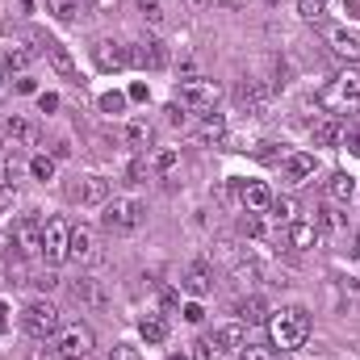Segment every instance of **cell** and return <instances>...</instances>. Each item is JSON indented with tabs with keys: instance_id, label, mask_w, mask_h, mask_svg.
<instances>
[{
	"instance_id": "6da1fadb",
	"label": "cell",
	"mask_w": 360,
	"mask_h": 360,
	"mask_svg": "<svg viewBox=\"0 0 360 360\" xmlns=\"http://www.w3.org/2000/svg\"><path fill=\"white\" fill-rule=\"evenodd\" d=\"M269 331H272V348L281 352H293L310 340V310L306 306H285L269 319Z\"/></svg>"
},
{
	"instance_id": "7a4b0ae2",
	"label": "cell",
	"mask_w": 360,
	"mask_h": 360,
	"mask_svg": "<svg viewBox=\"0 0 360 360\" xmlns=\"http://www.w3.org/2000/svg\"><path fill=\"white\" fill-rule=\"evenodd\" d=\"M319 105L331 113V117H344V113H352L360 105V72H340V76H331L323 89H319Z\"/></svg>"
},
{
	"instance_id": "3957f363",
	"label": "cell",
	"mask_w": 360,
	"mask_h": 360,
	"mask_svg": "<svg viewBox=\"0 0 360 360\" xmlns=\"http://www.w3.org/2000/svg\"><path fill=\"white\" fill-rule=\"evenodd\" d=\"M143 218H147V201H139V197H109V201L101 205V226L113 231V235L139 231Z\"/></svg>"
},
{
	"instance_id": "277c9868",
	"label": "cell",
	"mask_w": 360,
	"mask_h": 360,
	"mask_svg": "<svg viewBox=\"0 0 360 360\" xmlns=\"http://www.w3.org/2000/svg\"><path fill=\"white\" fill-rule=\"evenodd\" d=\"M59 327H63V314H59L46 297L25 302V310H21V331H25L30 340L46 344V340H55V331H59Z\"/></svg>"
},
{
	"instance_id": "5b68a950",
	"label": "cell",
	"mask_w": 360,
	"mask_h": 360,
	"mask_svg": "<svg viewBox=\"0 0 360 360\" xmlns=\"http://www.w3.org/2000/svg\"><path fill=\"white\" fill-rule=\"evenodd\" d=\"M92 348H96V335H92V327H84V323H63L55 331V340H51V352L59 360H89Z\"/></svg>"
},
{
	"instance_id": "8992f818",
	"label": "cell",
	"mask_w": 360,
	"mask_h": 360,
	"mask_svg": "<svg viewBox=\"0 0 360 360\" xmlns=\"http://www.w3.org/2000/svg\"><path fill=\"white\" fill-rule=\"evenodd\" d=\"M42 256H46V264L72 260V222L63 214H55V218L42 222Z\"/></svg>"
},
{
	"instance_id": "52a82bcc",
	"label": "cell",
	"mask_w": 360,
	"mask_h": 360,
	"mask_svg": "<svg viewBox=\"0 0 360 360\" xmlns=\"http://www.w3.org/2000/svg\"><path fill=\"white\" fill-rule=\"evenodd\" d=\"M218 96H222V89H218L214 80H188V84L176 89V105L184 113H201V117H205V113H214Z\"/></svg>"
},
{
	"instance_id": "ba28073f",
	"label": "cell",
	"mask_w": 360,
	"mask_h": 360,
	"mask_svg": "<svg viewBox=\"0 0 360 360\" xmlns=\"http://www.w3.org/2000/svg\"><path fill=\"white\" fill-rule=\"evenodd\" d=\"M8 243L21 256H42V218H34V214L17 218V226H8Z\"/></svg>"
},
{
	"instance_id": "9c48e42d",
	"label": "cell",
	"mask_w": 360,
	"mask_h": 360,
	"mask_svg": "<svg viewBox=\"0 0 360 360\" xmlns=\"http://www.w3.org/2000/svg\"><path fill=\"white\" fill-rule=\"evenodd\" d=\"M92 63H96L101 72H126L134 59H130V46H122V42H113V38H96Z\"/></svg>"
},
{
	"instance_id": "30bf717a",
	"label": "cell",
	"mask_w": 360,
	"mask_h": 360,
	"mask_svg": "<svg viewBox=\"0 0 360 360\" xmlns=\"http://www.w3.org/2000/svg\"><path fill=\"white\" fill-rule=\"evenodd\" d=\"M130 59H134L143 72H164V68H168V46H164L155 34H151V38L143 34V38L130 46Z\"/></svg>"
},
{
	"instance_id": "8fae6325",
	"label": "cell",
	"mask_w": 360,
	"mask_h": 360,
	"mask_svg": "<svg viewBox=\"0 0 360 360\" xmlns=\"http://www.w3.org/2000/svg\"><path fill=\"white\" fill-rule=\"evenodd\" d=\"M72 260H76V264L101 260V231H96V226H89V222L72 226Z\"/></svg>"
},
{
	"instance_id": "7c38bea8",
	"label": "cell",
	"mask_w": 360,
	"mask_h": 360,
	"mask_svg": "<svg viewBox=\"0 0 360 360\" xmlns=\"http://www.w3.org/2000/svg\"><path fill=\"white\" fill-rule=\"evenodd\" d=\"M180 289L188 293V297H210L214 293V264L210 260H193L184 276H180Z\"/></svg>"
},
{
	"instance_id": "4fadbf2b",
	"label": "cell",
	"mask_w": 360,
	"mask_h": 360,
	"mask_svg": "<svg viewBox=\"0 0 360 360\" xmlns=\"http://www.w3.org/2000/svg\"><path fill=\"white\" fill-rule=\"evenodd\" d=\"M269 101H272V92L264 89L260 80H243V84L235 89V105H239L243 113H252V117L269 113Z\"/></svg>"
},
{
	"instance_id": "5bb4252c",
	"label": "cell",
	"mask_w": 360,
	"mask_h": 360,
	"mask_svg": "<svg viewBox=\"0 0 360 360\" xmlns=\"http://www.w3.org/2000/svg\"><path fill=\"white\" fill-rule=\"evenodd\" d=\"M285 243L297 248V252H314V248L323 243V226H319V222H297V218H293V222L285 226Z\"/></svg>"
},
{
	"instance_id": "9a60e30c",
	"label": "cell",
	"mask_w": 360,
	"mask_h": 360,
	"mask_svg": "<svg viewBox=\"0 0 360 360\" xmlns=\"http://www.w3.org/2000/svg\"><path fill=\"white\" fill-rule=\"evenodd\" d=\"M109 197H113V184L105 176H84L72 188V201H80V205H105Z\"/></svg>"
},
{
	"instance_id": "2e32d148",
	"label": "cell",
	"mask_w": 360,
	"mask_h": 360,
	"mask_svg": "<svg viewBox=\"0 0 360 360\" xmlns=\"http://www.w3.org/2000/svg\"><path fill=\"white\" fill-rule=\"evenodd\" d=\"M42 55L51 59V68L63 76V80H72V84H80V72H76V59L68 55V46H59L55 38H42Z\"/></svg>"
},
{
	"instance_id": "e0dca14e",
	"label": "cell",
	"mask_w": 360,
	"mask_h": 360,
	"mask_svg": "<svg viewBox=\"0 0 360 360\" xmlns=\"http://www.w3.org/2000/svg\"><path fill=\"white\" fill-rule=\"evenodd\" d=\"M72 297H76L80 306H89V310H105V306H109V293H105V285H101V281H92V276L72 281Z\"/></svg>"
},
{
	"instance_id": "ac0fdd59",
	"label": "cell",
	"mask_w": 360,
	"mask_h": 360,
	"mask_svg": "<svg viewBox=\"0 0 360 360\" xmlns=\"http://www.w3.org/2000/svg\"><path fill=\"white\" fill-rule=\"evenodd\" d=\"M239 205H243L248 214H264L272 205L269 184H260V180H239Z\"/></svg>"
},
{
	"instance_id": "d6986e66",
	"label": "cell",
	"mask_w": 360,
	"mask_h": 360,
	"mask_svg": "<svg viewBox=\"0 0 360 360\" xmlns=\"http://www.w3.org/2000/svg\"><path fill=\"white\" fill-rule=\"evenodd\" d=\"M327 42H331V51H335L340 59H348V63H356V59H360V34H356V30L335 25V30L327 34Z\"/></svg>"
},
{
	"instance_id": "ffe728a7",
	"label": "cell",
	"mask_w": 360,
	"mask_h": 360,
	"mask_svg": "<svg viewBox=\"0 0 360 360\" xmlns=\"http://www.w3.org/2000/svg\"><path fill=\"white\" fill-rule=\"evenodd\" d=\"M285 180L289 184H306V180L314 176V155H306V151H293V155H285Z\"/></svg>"
},
{
	"instance_id": "44dd1931",
	"label": "cell",
	"mask_w": 360,
	"mask_h": 360,
	"mask_svg": "<svg viewBox=\"0 0 360 360\" xmlns=\"http://www.w3.org/2000/svg\"><path fill=\"white\" fill-rule=\"evenodd\" d=\"M4 134L13 139V147H38V126L25 122V117H17V113L4 122Z\"/></svg>"
},
{
	"instance_id": "7402d4cb",
	"label": "cell",
	"mask_w": 360,
	"mask_h": 360,
	"mask_svg": "<svg viewBox=\"0 0 360 360\" xmlns=\"http://www.w3.org/2000/svg\"><path fill=\"white\" fill-rule=\"evenodd\" d=\"M235 314H239V323H243V327H260V323H269V306H264V297H256V293H252V297H243Z\"/></svg>"
},
{
	"instance_id": "603a6c76",
	"label": "cell",
	"mask_w": 360,
	"mask_h": 360,
	"mask_svg": "<svg viewBox=\"0 0 360 360\" xmlns=\"http://www.w3.org/2000/svg\"><path fill=\"white\" fill-rule=\"evenodd\" d=\"M327 197H331L335 205H348V201L356 197V176H348V172H331V180H327Z\"/></svg>"
},
{
	"instance_id": "cb8c5ba5",
	"label": "cell",
	"mask_w": 360,
	"mask_h": 360,
	"mask_svg": "<svg viewBox=\"0 0 360 360\" xmlns=\"http://www.w3.org/2000/svg\"><path fill=\"white\" fill-rule=\"evenodd\" d=\"M214 340H218L226 352H243V348H248V327H243V323H226V327L214 331Z\"/></svg>"
},
{
	"instance_id": "d4e9b609",
	"label": "cell",
	"mask_w": 360,
	"mask_h": 360,
	"mask_svg": "<svg viewBox=\"0 0 360 360\" xmlns=\"http://www.w3.org/2000/svg\"><path fill=\"white\" fill-rule=\"evenodd\" d=\"M310 134H314V147H331L344 139V126H340V117H323V122H314Z\"/></svg>"
},
{
	"instance_id": "484cf974",
	"label": "cell",
	"mask_w": 360,
	"mask_h": 360,
	"mask_svg": "<svg viewBox=\"0 0 360 360\" xmlns=\"http://www.w3.org/2000/svg\"><path fill=\"white\" fill-rule=\"evenodd\" d=\"M197 139L201 143H226V122L218 113H205V122L197 126Z\"/></svg>"
},
{
	"instance_id": "4316f807",
	"label": "cell",
	"mask_w": 360,
	"mask_h": 360,
	"mask_svg": "<svg viewBox=\"0 0 360 360\" xmlns=\"http://www.w3.org/2000/svg\"><path fill=\"white\" fill-rule=\"evenodd\" d=\"M314 222H319L323 231H344V226H348V214H344L335 201H327V205L319 210V218H314Z\"/></svg>"
},
{
	"instance_id": "83f0119b",
	"label": "cell",
	"mask_w": 360,
	"mask_h": 360,
	"mask_svg": "<svg viewBox=\"0 0 360 360\" xmlns=\"http://www.w3.org/2000/svg\"><path fill=\"white\" fill-rule=\"evenodd\" d=\"M139 335H143L147 344H164V340H168V323H164L160 314H147V319L139 323Z\"/></svg>"
},
{
	"instance_id": "f1b7e54d",
	"label": "cell",
	"mask_w": 360,
	"mask_h": 360,
	"mask_svg": "<svg viewBox=\"0 0 360 360\" xmlns=\"http://www.w3.org/2000/svg\"><path fill=\"white\" fill-rule=\"evenodd\" d=\"M30 63H34V51H30V46H8V51H4V68H8V72L25 76Z\"/></svg>"
},
{
	"instance_id": "f546056e",
	"label": "cell",
	"mask_w": 360,
	"mask_h": 360,
	"mask_svg": "<svg viewBox=\"0 0 360 360\" xmlns=\"http://www.w3.org/2000/svg\"><path fill=\"white\" fill-rule=\"evenodd\" d=\"M122 134H126V143H130V147H147V143H151V122L134 117V122H126V130H122Z\"/></svg>"
},
{
	"instance_id": "4dcf8cb0",
	"label": "cell",
	"mask_w": 360,
	"mask_h": 360,
	"mask_svg": "<svg viewBox=\"0 0 360 360\" xmlns=\"http://www.w3.org/2000/svg\"><path fill=\"white\" fill-rule=\"evenodd\" d=\"M188 360H226V348L210 335V340H197V344H193V356Z\"/></svg>"
},
{
	"instance_id": "1f68e13d",
	"label": "cell",
	"mask_w": 360,
	"mask_h": 360,
	"mask_svg": "<svg viewBox=\"0 0 360 360\" xmlns=\"http://www.w3.org/2000/svg\"><path fill=\"white\" fill-rule=\"evenodd\" d=\"M21 172H30V160H25L21 151L4 155V184H13V188H17V176H21Z\"/></svg>"
},
{
	"instance_id": "d6a6232c",
	"label": "cell",
	"mask_w": 360,
	"mask_h": 360,
	"mask_svg": "<svg viewBox=\"0 0 360 360\" xmlns=\"http://www.w3.org/2000/svg\"><path fill=\"white\" fill-rule=\"evenodd\" d=\"M256 281H260V264H256V260H239V264H235V285H239V289H252Z\"/></svg>"
},
{
	"instance_id": "836d02e7",
	"label": "cell",
	"mask_w": 360,
	"mask_h": 360,
	"mask_svg": "<svg viewBox=\"0 0 360 360\" xmlns=\"http://www.w3.org/2000/svg\"><path fill=\"white\" fill-rule=\"evenodd\" d=\"M46 8H51L59 21H76V17L84 13V4H80V0H46Z\"/></svg>"
},
{
	"instance_id": "e575fe53",
	"label": "cell",
	"mask_w": 360,
	"mask_h": 360,
	"mask_svg": "<svg viewBox=\"0 0 360 360\" xmlns=\"http://www.w3.org/2000/svg\"><path fill=\"white\" fill-rule=\"evenodd\" d=\"M272 218H276V222H281V226H289V222H293V214H297V205H293V197H272Z\"/></svg>"
},
{
	"instance_id": "d590c367",
	"label": "cell",
	"mask_w": 360,
	"mask_h": 360,
	"mask_svg": "<svg viewBox=\"0 0 360 360\" xmlns=\"http://www.w3.org/2000/svg\"><path fill=\"white\" fill-rule=\"evenodd\" d=\"M30 176L34 180H55V155H34V160H30Z\"/></svg>"
},
{
	"instance_id": "8d00e7d4",
	"label": "cell",
	"mask_w": 360,
	"mask_h": 360,
	"mask_svg": "<svg viewBox=\"0 0 360 360\" xmlns=\"http://www.w3.org/2000/svg\"><path fill=\"white\" fill-rule=\"evenodd\" d=\"M243 360H281V348H269V344H248V348H243Z\"/></svg>"
},
{
	"instance_id": "74e56055",
	"label": "cell",
	"mask_w": 360,
	"mask_h": 360,
	"mask_svg": "<svg viewBox=\"0 0 360 360\" xmlns=\"http://www.w3.org/2000/svg\"><path fill=\"white\" fill-rule=\"evenodd\" d=\"M297 13H302L306 21H323V13H327V0H297Z\"/></svg>"
},
{
	"instance_id": "f35d334b",
	"label": "cell",
	"mask_w": 360,
	"mask_h": 360,
	"mask_svg": "<svg viewBox=\"0 0 360 360\" xmlns=\"http://www.w3.org/2000/svg\"><path fill=\"white\" fill-rule=\"evenodd\" d=\"M126 101H130L126 92H105V96H101V109H105V113H122Z\"/></svg>"
},
{
	"instance_id": "ab89813d",
	"label": "cell",
	"mask_w": 360,
	"mask_h": 360,
	"mask_svg": "<svg viewBox=\"0 0 360 360\" xmlns=\"http://www.w3.org/2000/svg\"><path fill=\"white\" fill-rule=\"evenodd\" d=\"M214 260H222V264H239V256H235V243H231V239L214 243Z\"/></svg>"
},
{
	"instance_id": "60d3db41",
	"label": "cell",
	"mask_w": 360,
	"mask_h": 360,
	"mask_svg": "<svg viewBox=\"0 0 360 360\" xmlns=\"http://www.w3.org/2000/svg\"><path fill=\"white\" fill-rule=\"evenodd\" d=\"M139 8H143V17H147L151 25H164V8H160V0H139Z\"/></svg>"
},
{
	"instance_id": "b9f144b4",
	"label": "cell",
	"mask_w": 360,
	"mask_h": 360,
	"mask_svg": "<svg viewBox=\"0 0 360 360\" xmlns=\"http://www.w3.org/2000/svg\"><path fill=\"white\" fill-rule=\"evenodd\" d=\"M176 151H155V160H151V168H155V172H172V168H176Z\"/></svg>"
},
{
	"instance_id": "7bdbcfd3",
	"label": "cell",
	"mask_w": 360,
	"mask_h": 360,
	"mask_svg": "<svg viewBox=\"0 0 360 360\" xmlns=\"http://www.w3.org/2000/svg\"><path fill=\"white\" fill-rule=\"evenodd\" d=\"M151 172H155V168H151V160H147V155H139V160L130 164V180H134V184H139V180H147Z\"/></svg>"
},
{
	"instance_id": "ee69618b",
	"label": "cell",
	"mask_w": 360,
	"mask_h": 360,
	"mask_svg": "<svg viewBox=\"0 0 360 360\" xmlns=\"http://www.w3.org/2000/svg\"><path fill=\"white\" fill-rule=\"evenodd\" d=\"M109 360H143V352H139L134 344H113V352H109Z\"/></svg>"
},
{
	"instance_id": "f6af8a7d",
	"label": "cell",
	"mask_w": 360,
	"mask_h": 360,
	"mask_svg": "<svg viewBox=\"0 0 360 360\" xmlns=\"http://www.w3.org/2000/svg\"><path fill=\"white\" fill-rule=\"evenodd\" d=\"M13 92H21V96H30V92H38V80L25 72V76H17V84H13Z\"/></svg>"
},
{
	"instance_id": "bcb514c9",
	"label": "cell",
	"mask_w": 360,
	"mask_h": 360,
	"mask_svg": "<svg viewBox=\"0 0 360 360\" xmlns=\"http://www.w3.org/2000/svg\"><path fill=\"white\" fill-rule=\"evenodd\" d=\"M340 143H344V151L360 155V134H356V130H344V139H340Z\"/></svg>"
},
{
	"instance_id": "7dc6e473",
	"label": "cell",
	"mask_w": 360,
	"mask_h": 360,
	"mask_svg": "<svg viewBox=\"0 0 360 360\" xmlns=\"http://www.w3.org/2000/svg\"><path fill=\"white\" fill-rule=\"evenodd\" d=\"M38 109H42V113H55V109H59V96H55V92H42V96H38Z\"/></svg>"
},
{
	"instance_id": "c3c4849f",
	"label": "cell",
	"mask_w": 360,
	"mask_h": 360,
	"mask_svg": "<svg viewBox=\"0 0 360 360\" xmlns=\"http://www.w3.org/2000/svg\"><path fill=\"white\" fill-rule=\"evenodd\" d=\"M180 314H184L188 323H201V319H205V310H201V302H188V306H184Z\"/></svg>"
},
{
	"instance_id": "681fc988",
	"label": "cell",
	"mask_w": 360,
	"mask_h": 360,
	"mask_svg": "<svg viewBox=\"0 0 360 360\" xmlns=\"http://www.w3.org/2000/svg\"><path fill=\"white\" fill-rule=\"evenodd\" d=\"M126 96H130V101H147V96H151V89H147L143 80H134V84L126 89Z\"/></svg>"
},
{
	"instance_id": "f907efd6",
	"label": "cell",
	"mask_w": 360,
	"mask_h": 360,
	"mask_svg": "<svg viewBox=\"0 0 360 360\" xmlns=\"http://www.w3.org/2000/svg\"><path fill=\"white\" fill-rule=\"evenodd\" d=\"M34 285H38V289H46V293H51V289H55V285H59V276H55V272H42V276H34Z\"/></svg>"
},
{
	"instance_id": "816d5d0a",
	"label": "cell",
	"mask_w": 360,
	"mask_h": 360,
	"mask_svg": "<svg viewBox=\"0 0 360 360\" xmlns=\"http://www.w3.org/2000/svg\"><path fill=\"white\" fill-rule=\"evenodd\" d=\"M164 113H168V122H172V126H180V122H184V117H188V113H184V109H180L176 101H172V105H168V109H164Z\"/></svg>"
},
{
	"instance_id": "f5cc1de1",
	"label": "cell",
	"mask_w": 360,
	"mask_h": 360,
	"mask_svg": "<svg viewBox=\"0 0 360 360\" xmlns=\"http://www.w3.org/2000/svg\"><path fill=\"white\" fill-rule=\"evenodd\" d=\"M160 302H164V310H176V293H172V289H164Z\"/></svg>"
},
{
	"instance_id": "db71d44e",
	"label": "cell",
	"mask_w": 360,
	"mask_h": 360,
	"mask_svg": "<svg viewBox=\"0 0 360 360\" xmlns=\"http://www.w3.org/2000/svg\"><path fill=\"white\" fill-rule=\"evenodd\" d=\"M4 314H8V306H4V302H0V335H4V331H8V319H4Z\"/></svg>"
},
{
	"instance_id": "11a10c76",
	"label": "cell",
	"mask_w": 360,
	"mask_h": 360,
	"mask_svg": "<svg viewBox=\"0 0 360 360\" xmlns=\"http://www.w3.org/2000/svg\"><path fill=\"white\" fill-rule=\"evenodd\" d=\"M348 13H352V17L360 21V0H348Z\"/></svg>"
},
{
	"instance_id": "9f6ffc18",
	"label": "cell",
	"mask_w": 360,
	"mask_h": 360,
	"mask_svg": "<svg viewBox=\"0 0 360 360\" xmlns=\"http://www.w3.org/2000/svg\"><path fill=\"white\" fill-rule=\"evenodd\" d=\"M352 256H356V260H360V239H356V243H352Z\"/></svg>"
},
{
	"instance_id": "6f0895ef",
	"label": "cell",
	"mask_w": 360,
	"mask_h": 360,
	"mask_svg": "<svg viewBox=\"0 0 360 360\" xmlns=\"http://www.w3.org/2000/svg\"><path fill=\"white\" fill-rule=\"evenodd\" d=\"M168 360H188V356H168Z\"/></svg>"
}]
</instances>
